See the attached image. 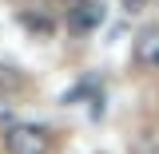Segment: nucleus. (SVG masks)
<instances>
[{
	"mask_svg": "<svg viewBox=\"0 0 159 154\" xmlns=\"http://www.w3.org/2000/svg\"><path fill=\"white\" fill-rule=\"evenodd\" d=\"M4 150L8 154H52V131L36 123H16L4 131Z\"/></svg>",
	"mask_w": 159,
	"mask_h": 154,
	"instance_id": "nucleus-1",
	"label": "nucleus"
},
{
	"mask_svg": "<svg viewBox=\"0 0 159 154\" xmlns=\"http://www.w3.org/2000/svg\"><path fill=\"white\" fill-rule=\"evenodd\" d=\"M103 4L99 0H80L76 8H68V32H76V36H88V32H96L99 24H103Z\"/></svg>",
	"mask_w": 159,
	"mask_h": 154,
	"instance_id": "nucleus-2",
	"label": "nucleus"
},
{
	"mask_svg": "<svg viewBox=\"0 0 159 154\" xmlns=\"http://www.w3.org/2000/svg\"><path fill=\"white\" fill-rule=\"evenodd\" d=\"M131 59H135V67H143V71H159V28H143L135 36Z\"/></svg>",
	"mask_w": 159,
	"mask_h": 154,
	"instance_id": "nucleus-3",
	"label": "nucleus"
},
{
	"mask_svg": "<svg viewBox=\"0 0 159 154\" xmlns=\"http://www.w3.org/2000/svg\"><path fill=\"white\" fill-rule=\"evenodd\" d=\"M24 87V79L12 71V67H4V79H0V95H12V91H20Z\"/></svg>",
	"mask_w": 159,
	"mask_h": 154,
	"instance_id": "nucleus-4",
	"label": "nucleus"
},
{
	"mask_svg": "<svg viewBox=\"0 0 159 154\" xmlns=\"http://www.w3.org/2000/svg\"><path fill=\"white\" fill-rule=\"evenodd\" d=\"M123 8H127V12H143V8H147V0H123Z\"/></svg>",
	"mask_w": 159,
	"mask_h": 154,
	"instance_id": "nucleus-5",
	"label": "nucleus"
}]
</instances>
